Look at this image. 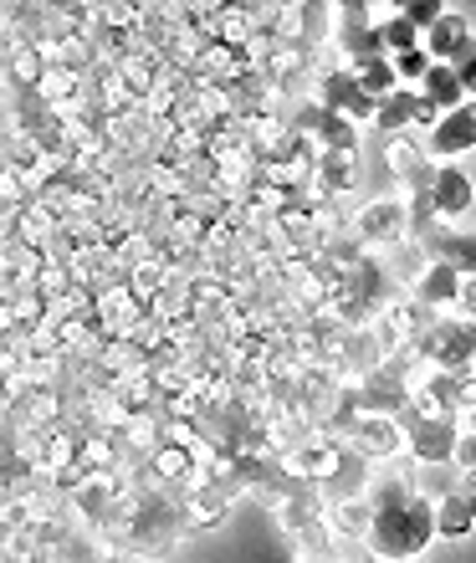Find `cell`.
Returning <instances> with one entry per match:
<instances>
[{
	"mask_svg": "<svg viewBox=\"0 0 476 563\" xmlns=\"http://www.w3.org/2000/svg\"><path fill=\"white\" fill-rule=\"evenodd\" d=\"M333 533H343V538H364L369 533V522H374V507L364 503V497H348V503H339L333 507Z\"/></svg>",
	"mask_w": 476,
	"mask_h": 563,
	"instance_id": "obj_17",
	"label": "cell"
},
{
	"mask_svg": "<svg viewBox=\"0 0 476 563\" xmlns=\"http://www.w3.org/2000/svg\"><path fill=\"white\" fill-rule=\"evenodd\" d=\"M420 195H425L435 225H456V221H466V216H476V185L456 164H435Z\"/></svg>",
	"mask_w": 476,
	"mask_h": 563,
	"instance_id": "obj_2",
	"label": "cell"
},
{
	"mask_svg": "<svg viewBox=\"0 0 476 563\" xmlns=\"http://www.w3.org/2000/svg\"><path fill=\"white\" fill-rule=\"evenodd\" d=\"M420 246L431 252V262H446L451 272L476 277V231L472 225H435L420 236Z\"/></svg>",
	"mask_w": 476,
	"mask_h": 563,
	"instance_id": "obj_7",
	"label": "cell"
},
{
	"mask_svg": "<svg viewBox=\"0 0 476 563\" xmlns=\"http://www.w3.org/2000/svg\"><path fill=\"white\" fill-rule=\"evenodd\" d=\"M287 472H298V476H333V472H339V451H333V445H308V451H292V456H287Z\"/></svg>",
	"mask_w": 476,
	"mask_h": 563,
	"instance_id": "obj_18",
	"label": "cell"
},
{
	"mask_svg": "<svg viewBox=\"0 0 476 563\" xmlns=\"http://www.w3.org/2000/svg\"><path fill=\"white\" fill-rule=\"evenodd\" d=\"M425 159L431 164H456L462 154H472L476 148V98L462 108H451V113H441V119L425 129Z\"/></svg>",
	"mask_w": 476,
	"mask_h": 563,
	"instance_id": "obj_3",
	"label": "cell"
},
{
	"mask_svg": "<svg viewBox=\"0 0 476 563\" xmlns=\"http://www.w3.org/2000/svg\"><path fill=\"white\" fill-rule=\"evenodd\" d=\"M385 164H389V175L410 185V195L425 190V179H431V169H435V164L425 159V148L410 144L405 134H400V139H389V144H385Z\"/></svg>",
	"mask_w": 476,
	"mask_h": 563,
	"instance_id": "obj_14",
	"label": "cell"
},
{
	"mask_svg": "<svg viewBox=\"0 0 476 563\" xmlns=\"http://www.w3.org/2000/svg\"><path fill=\"white\" fill-rule=\"evenodd\" d=\"M466 308V323H476V277H462V297H456Z\"/></svg>",
	"mask_w": 476,
	"mask_h": 563,
	"instance_id": "obj_21",
	"label": "cell"
},
{
	"mask_svg": "<svg viewBox=\"0 0 476 563\" xmlns=\"http://www.w3.org/2000/svg\"><path fill=\"white\" fill-rule=\"evenodd\" d=\"M348 441H354L358 456L385 461V456H395V451L405 445V430L395 426L389 416H358V420H354V430H348Z\"/></svg>",
	"mask_w": 476,
	"mask_h": 563,
	"instance_id": "obj_11",
	"label": "cell"
},
{
	"mask_svg": "<svg viewBox=\"0 0 476 563\" xmlns=\"http://www.w3.org/2000/svg\"><path fill=\"white\" fill-rule=\"evenodd\" d=\"M410 297H416L420 308H456V297H462V272H451L446 262H420L410 272Z\"/></svg>",
	"mask_w": 476,
	"mask_h": 563,
	"instance_id": "obj_8",
	"label": "cell"
},
{
	"mask_svg": "<svg viewBox=\"0 0 476 563\" xmlns=\"http://www.w3.org/2000/svg\"><path fill=\"white\" fill-rule=\"evenodd\" d=\"M451 461H462L466 472H476V435H466V430H462V441H456V456H451Z\"/></svg>",
	"mask_w": 476,
	"mask_h": 563,
	"instance_id": "obj_20",
	"label": "cell"
},
{
	"mask_svg": "<svg viewBox=\"0 0 476 563\" xmlns=\"http://www.w3.org/2000/svg\"><path fill=\"white\" fill-rule=\"evenodd\" d=\"M416 92L425 98V108H435V119H441V113H451V108L472 103V98H466V88H462V77L451 73L446 62H431V73L416 82Z\"/></svg>",
	"mask_w": 476,
	"mask_h": 563,
	"instance_id": "obj_13",
	"label": "cell"
},
{
	"mask_svg": "<svg viewBox=\"0 0 476 563\" xmlns=\"http://www.w3.org/2000/svg\"><path fill=\"white\" fill-rule=\"evenodd\" d=\"M476 36H472V21H466L462 11H441V21H435L431 31H425V42H420V52L431 62H451V57H462L466 46H472Z\"/></svg>",
	"mask_w": 476,
	"mask_h": 563,
	"instance_id": "obj_10",
	"label": "cell"
},
{
	"mask_svg": "<svg viewBox=\"0 0 476 563\" xmlns=\"http://www.w3.org/2000/svg\"><path fill=\"white\" fill-rule=\"evenodd\" d=\"M410 123H425L431 129L435 123V108H425V98H420L416 88H400V92H389L385 103L374 108V129H385L389 139H400Z\"/></svg>",
	"mask_w": 476,
	"mask_h": 563,
	"instance_id": "obj_9",
	"label": "cell"
},
{
	"mask_svg": "<svg viewBox=\"0 0 476 563\" xmlns=\"http://www.w3.org/2000/svg\"><path fill=\"white\" fill-rule=\"evenodd\" d=\"M405 400H410V410H416V416H441V420L462 416V405H456V374L435 369V364H425V369H420V379L405 389Z\"/></svg>",
	"mask_w": 476,
	"mask_h": 563,
	"instance_id": "obj_5",
	"label": "cell"
},
{
	"mask_svg": "<svg viewBox=\"0 0 476 563\" xmlns=\"http://www.w3.org/2000/svg\"><path fill=\"white\" fill-rule=\"evenodd\" d=\"M466 503H472V528H476V497H466Z\"/></svg>",
	"mask_w": 476,
	"mask_h": 563,
	"instance_id": "obj_24",
	"label": "cell"
},
{
	"mask_svg": "<svg viewBox=\"0 0 476 563\" xmlns=\"http://www.w3.org/2000/svg\"><path fill=\"white\" fill-rule=\"evenodd\" d=\"M225 492L215 487V482H200L195 476L190 492H185V503H179V518H185V528H221L225 522Z\"/></svg>",
	"mask_w": 476,
	"mask_h": 563,
	"instance_id": "obj_12",
	"label": "cell"
},
{
	"mask_svg": "<svg viewBox=\"0 0 476 563\" xmlns=\"http://www.w3.org/2000/svg\"><path fill=\"white\" fill-rule=\"evenodd\" d=\"M400 11H405V21H410L416 31H431L435 21H441V11H446V5H441V0H420V5H400Z\"/></svg>",
	"mask_w": 476,
	"mask_h": 563,
	"instance_id": "obj_19",
	"label": "cell"
},
{
	"mask_svg": "<svg viewBox=\"0 0 476 563\" xmlns=\"http://www.w3.org/2000/svg\"><path fill=\"white\" fill-rule=\"evenodd\" d=\"M358 236L369 246H395V241L410 236V200L405 195H389V200H374V206L358 210Z\"/></svg>",
	"mask_w": 476,
	"mask_h": 563,
	"instance_id": "obj_6",
	"label": "cell"
},
{
	"mask_svg": "<svg viewBox=\"0 0 476 563\" xmlns=\"http://www.w3.org/2000/svg\"><path fill=\"white\" fill-rule=\"evenodd\" d=\"M405 441H410V456L425 461V466H446L456 456V441H462V426L441 416H405Z\"/></svg>",
	"mask_w": 476,
	"mask_h": 563,
	"instance_id": "obj_4",
	"label": "cell"
},
{
	"mask_svg": "<svg viewBox=\"0 0 476 563\" xmlns=\"http://www.w3.org/2000/svg\"><path fill=\"white\" fill-rule=\"evenodd\" d=\"M292 563H333V559H323V553H298Z\"/></svg>",
	"mask_w": 476,
	"mask_h": 563,
	"instance_id": "obj_23",
	"label": "cell"
},
{
	"mask_svg": "<svg viewBox=\"0 0 476 563\" xmlns=\"http://www.w3.org/2000/svg\"><path fill=\"white\" fill-rule=\"evenodd\" d=\"M431 538H435V497L410 492L405 503L374 507L364 543H369V563H416Z\"/></svg>",
	"mask_w": 476,
	"mask_h": 563,
	"instance_id": "obj_1",
	"label": "cell"
},
{
	"mask_svg": "<svg viewBox=\"0 0 476 563\" xmlns=\"http://www.w3.org/2000/svg\"><path fill=\"white\" fill-rule=\"evenodd\" d=\"M456 426H462V430H466V435H476V410H466V416H462V420H456Z\"/></svg>",
	"mask_w": 476,
	"mask_h": 563,
	"instance_id": "obj_22",
	"label": "cell"
},
{
	"mask_svg": "<svg viewBox=\"0 0 476 563\" xmlns=\"http://www.w3.org/2000/svg\"><path fill=\"white\" fill-rule=\"evenodd\" d=\"M435 533L441 538L472 533V503H466L462 492H441V497H435Z\"/></svg>",
	"mask_w": 476,
	"mask_h": 563,
	"instance_id": "obj_15",
	"label": "cell"
},
{
	"mask_svg": "<svg viewBox=\"0 0 476 563\" xmlns=\"http://www.w3.org/2000/svg\"><path fill=\"white\" fill-rule=\"evenodd\" d=\"M354 77H358V88L369 92L374 103H385L389 92H400V77H395L389 57H374V62H364V67H354Z\"/></svg>",
	"mask_w": 476,
	"mask_h": 563,
	"instance_id": "obj_16",
	"label": "cell"
}]
</instances>
